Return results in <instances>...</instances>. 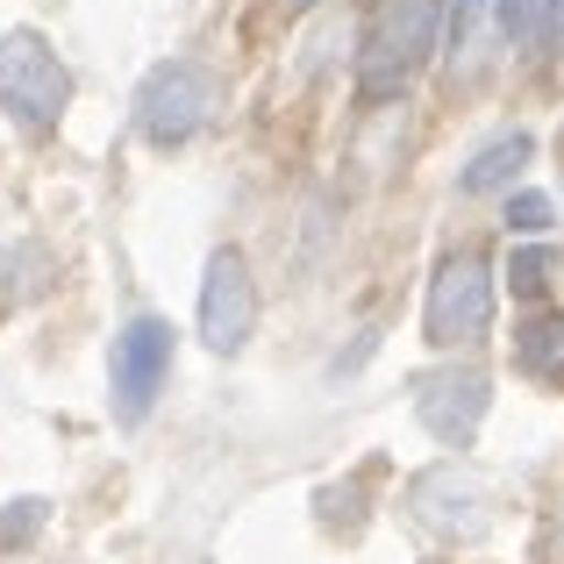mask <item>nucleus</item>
Returning <instances> with one entry per match:
<instances>
[{"label": "nucleus", "mask_w": 564, "mask_h": 564, "mask_svg": "<svg viewBox=\"0 0 564 564\" xmlns=\"http://www.w3.org/2000/svg\"><path fill=\"white\" fill-rule=\"evenodd\" d=\"M486 408H494V386H486V372H429L422 393H414L422 429L436 443H451V451H465V443L479 436Z\"/></svg>", "instance_id": "obj_7"}, {"label": "nucleus", "mask_w": 564, "mask_h": 564, "mask_svg": "<svg viewBox=\"0 0 564 564\" xmlns=\"http://www.w3.org/2000/svg\"><path fill=\"white\" fill-rule=\"evenodd\" d=\"M557 221L551 193H508V236H543Z\"/></svg>", "instance_id": "obj_12"}, {"label": "nucleus", "mask_w": 564, "mask_h": 564, "mask_svg": "<svg viewBox=\"0 0 564 564\" xmlns=\"http://www.w3.org/2000/svg\"><path fill=\"white\" fill-rule=\"evenodd\" d=\"M36 522H43V500H14V514H8V529H0V536H8V543H29V536H36Z\"/></svg>", "instance_id": "obj_14"}, {"label": "nucleus", "mask_w": 564, "mask_h": 564, "mask_svg": "<svg viewBox=\"0 0 564 564\" xmlns=\"http://www.w3.org/2000/svg\"><path fill=\"white\" fill-rule=\"evenodd\" d=\"M486 8H494V0H443V51H451V57L471 51V36H479Z\"/></svg>", "instance_id": "obj_11"}, {"label": "nucleus", "mask_w": 564, "mask_h": 564, "mask_svg": "<svg viewBox=\"0 0 564 564\" xmlns=\"http://www.w3.org/2000/svg\"><path fill=\"white\" fill-rule=\"evenodd\" d=\"M65 100H72V79H65V65H57V51L36 29H8V36H0V108L22 129H57Z\"/></svg>", "instance_id": "obj_2"}, {"label": "nucleus", "mask_w": 564, "mask_h": 564, "mask_svg": "<svg viewBox=\"0 0 564 564\" xmlns=\"http://www.w3.org/2000/svg\"><path fill=\"white\" fill-rule=\"evenodd\" d=\"M529 158H536V137H522V129H514V137H494V143H486V151L465 165V193H500V186H514Z\"/></svg>", "instance_id": "obj_8"}, {"label": "nucleus", "mask_w": 564, "mask_h": 564, "mask_svg": "<svg viewBox=\"0 0 564 564\" xmlns=\"http://www.w3.org/2000/svg\"><path fill=\"white\" fill-rule=\"evenodd\" d=\"M500 29H508L514 43H551V0H500Z\"/></svg>", "instance_id": "obj_10"}, {"label": "nucleus", "mask_w": 564, "mask_h": 564, "mask_svg": "<svg viewBox=\"0 0 564 564\" xmlns=\"http://www.w3.org/2000/svg\"><path fill=\"white\" fill-rule=\"evenodd\" d=\"M551 43L564 51V0H551Z\"/></svg>", "instance_id": "obj_15"}, {"label": "nucleus", "mask_w": 564, "mask_h": 564, "mask_svg": "<svg viewBox=\"0 0 564 564\" xmlns=\"http://www.w3.org/2000/svg\"><path fill=\"white\" fill-rule=\"evenodd\" d=\"M215 108H221V86H215V72L207 65H193V57H172V65H158L151 79H143V94H137V129L151 143H186V137H200L207 122H215Z\"/></svg>", "instance_id": "obj_3"}, {"label": "nucleus", "mask_w": 564, "mask_h": 564, "mask_svg": "<svg viewBox=\"0 0 564 564\" xmlns=\"http://www.w3.org/2000/svg\"><path fill=\"white\" fill-rule=\"evenodd\" d=\"M258 329V286H250V264L236 250H215L200 279V336L215 350H243Z\"/></svg>", "instance_id": "obj_6"}, {"label": "nucleus", "mask_w": 564, "mask_h": 564, "mask_svg": "<svg viewBox=\"0 0 564 564\" xmlns=\"http://www.w3.org/2000/svg\"><path fill=\"white\" fill-rule=\"evenodd\" d=\"M486 322H494V272H486V258H451L436 272V286H429V344H479Z\"/></svg>", "instance_id": "obj_5"}, {"label": "nucleus", "mask_w": 564, "mask_h": 564, "mask_svg": "<svg viewBox=\"0 0 564 564\" xmlns=\"http://www.w3.org/2000/svg\"><path fill=\"white\" fill-rule=\"evenodd\" d=\"M172 379V329L158 315H137L122 336H115V365H108V400H115V422H143L158 408Z\"/></svg>", "instance_id": "obj_4"}, {"label": "nucleus", "mask_w": 564, "mask_h": 564, "mask_svg": "<svg viewBox=\"0 0 564 564\" xmlns=\"http://www.w3.org/2000/svg\"><path fill=\"white\" fill-rule=\"evenodd\" d=\"M514 365H522L529 379H564V315H529L522 329H514Z\"/></svg>", "instance_id": "obj_9"}, {"label": "nucleus", "mask_w": 564, "mask_h": 564, "mask_svg": "<svg viewBox=\"0 0 564 564\" xmlns=\"http://www.w3.org/2000/svg\"><path fill=\"white\" fill-rule=\"evenodd\" d=\"M436 43H443V0H379V14L365 22V43H358V100L365 108L400 100Z\"/></svg>", "instance_id": "obj_1"}, {"label": "nucleus", "mask_w": 564, "mask_h": 564, "mask_svg": "<svg viewBox=\"0 0 564 564\" xmlns=\"http://www.w3.org/2000/svg\"><path fill=\"white\" fill-rule=\"evenodd\" d=\"M508 286L514 293H543V286H551V250H543V243H522L508 258Z\"/></svg>", "instance_id": "obj_13"}]
</instances>
